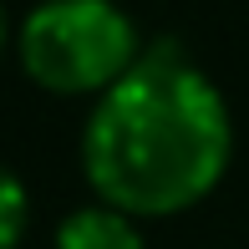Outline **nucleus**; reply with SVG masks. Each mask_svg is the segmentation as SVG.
I'll use <instances>...</instances> for the list:
<instances>
[{
	"label": "nucleus",
	"mask_w": 249,
	"mask_h": 249,
	"mask_svg": "<svg viewBox=\"0 0 249 249\" xmlns=\"http://www.w3.org/2000/svg\"><path fill=\"white\" fill-rule=\"evenodd\" d=\"M234 153L224 92L173 41L138 56L112 92H102L82 132L87 183L117 213H178L219 188Z\"/></svg>",
	"instance_id": "1"
},
{
	"label": "nucleus",
	"mask_w": 249,
	"mask_h": 249,
	"mask_svg": "<svg viewBox=\"0 0 249 249\" xmlns=\"http://www.w3.org/2000/svg\"><path fill=\"white\" fill-rule=\"evenodd\" d=\"M138 56V26L112 0H46L20 26V61L51 92H112Z\"/></svg>",
	"instance_id": "2"
},
{
	"label": "nucleus",
	"mask_w": 249,
	"mask_h": 249,
	"mask_svg": "<svg viewBox=\"0 0 249 249\" xmlns=\"http://www.w3.org/2000/svg\"><path fill=\"white\" fill-rule=\"evenodd\" d=\"M56 249H142V234L127 213L92 203V209H76L56 229Z\"/></svg>",
	"instance_id": "3"
},
{
	"label": "nucleus",
	"mask_w": 249,
	"mask_h": 249,
	"mask_svg": "<svg viewBox=\"0 0 249 249\" xmlns=\"http://www.w3.org/2000/svg\"><path fill=\"white\" fill-rule=\"evenodd\" d=\"M20 229H26V188H20V178L10 173L5 163H0V249L16 244Z\"/></svg>",
	"instance_id": "4"
},
{
	"label": "nucleus",
	"mask_w": 249,
	"mask_h": 249,
	"mask_svg": "<svg viewBox=\"0 0 249 249\" xmlns=\"http://www.w3.org/2000/svg\"><path fill=\"white\" fill-rule=\"evenodd\" d=\"M0 46H5V10H0Z\"/></svg>",
	"instance_id": "5"
}]
</instances>
